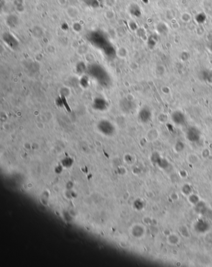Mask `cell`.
<instances>
[{"mask_svg": "<svg viewBox=\"0 0 212 267\" xmlns=\"http://www.w3.org/2000/svg\"><path fill=\"white\" fill-rule=\"evenodd\" d=\"M4 41L11 47H16L18 46V43L14 37L9 33H5L3 35Z\"/></svg>", "mask_w": 212, "mask_h": 267, "instance_id": "6da1fadb", "label": "cell"}, {"mask_svg": "<svg viewBox=\"0 0 212 267\" xmlns=\"http://www.w3.org/2000/svg\"><path fill=\"white\" fill-rule=\"evenodd\" d=\"M66 14L69 18L74 19L79 16V11L75 6H70L66 8Z\"/></svg>", "mask_w": 212, "mask_h": 267, "instance_id": "7a4b0ae2", "label": "cell"}, {"mask_svg": "<svg viewBox=\"0 0 212 267\" xmlns=\"http://www.w3.org/2000/svg\"><path fill=\"white\" fill-rule=\"evenodd\" d=\"M6 22L9 27H15L17 26L19 23V19L16 15L11 14L6 18Z\"/></svg>", "mask_w": 212, "mask_h": 267, "instance_id": "3957f363", "label": "cell"}, {"mask_svg": "<svg viewBox=\"0 0 212 267\" xmlns=\"http://www.w3.org/2000/svg\"><path fill=\"white\" fill-rule=\"evenodd\" d=\"M105 17L108 20H112L115 18V12L111 9H108L104 13Z\"/></svg>", "mask_w": 212, "mask_h": 267, "instance_id": "277c9868", "label": "cell"}, {"mask_svg": "<svg viewBox=\"0 0 212 267\" xmlns=\"http://www.w3.org/2000/svg\"><path fill=\"white\" fill-rule=\"evenodd\" d=\"M181 19L183 22L189 23L191 19V16L189 13H183L181 14Z\"/></svg>", "mask_w": 212, "mask_h": 267, "instance_id": "5b68a950", "label": "cell"}, {"mask_svg": "<svg viewBox=\"0 0 212 267\" xmlns=\"http://www.w3.org/2000/svg\"><path fill=\"white\" fill-rule=\"evenodd\" d=\"M105 4L108 8H112L116 5V0H105Z\"/></svg>", "mask_w": 212, "mask_h": 267, "instance_id": "8992f818", "label": "cell"}, {"mask_svg": "<svg viewBox=\"0 0 212 267\" xmlns=\"http://www.w3.org/2000/svg\"><path fill=\"white\" fill-rule=\"evenodd\" d=\"M73 30H74L75 31L79 32L81 30V25L79 23H75V24H73Z\"/></svg>", "mask_w": 212, "mask_h": 267, "instance_id": "52a82bcc", "label": "cell"}, {"mask_svg": "<svg viewBox=\"0 0 212 267\" xmlns=\"http://www.w3.org/2000/svg\"><path fill=\"white\" fill-rule=\"evenodd\" d=\"M118 53H119V56L120 57H125L126 56V50L124 48H121L119 49L118 51Z\"/></svg>", "mask_w": 212, "mask_h": 267, "instance_id": "ba28073f", "label": "cell"}, {"mask_svg": "<svg viewBox=\"0 0 212 267\" xmlns=\"http://www.w3.org/2000/svg\"><path fill=\"white\" fill-rule=\"evenodd\" d=\"M58 2L59 3V5L64 6L67 3V0H58Z\"/></svg>", "mask_w": 212, "mask_h": 267, "instance_id": "9c48e42d", "label": "cell"}]
</instances>
